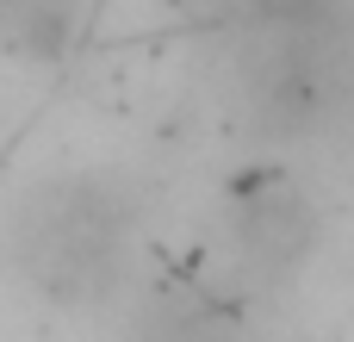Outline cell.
<instances>
[{"label": "cell", "instance_id": "6da1fadb", "mask_svg": "<svg viewBox=\"0 0 354 342\" xmlns=\"http://www.w3.org/2000/svg\"><path fill=\"white\" fill-rule=\"evenodd\" d=\"M230 224H236V243H243V255H249L255 268H299V255H305L311 237H317L311 206H305L286 181H274V174H255V181L236 187Z\"/></svg>", "mask_w": 354, "mask_h": 342}]
</instances>
